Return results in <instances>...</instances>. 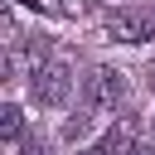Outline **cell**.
<instances>
[{
	"label": "cell",
	"instance_id": "obj_2",
	"mask_svg": "<svg viewBox=\"0 0 155 155\" xmlns=\"http://www.w3.org/2000/svg\"><path fill=\"white\" fill-rule=\"evenodd\" d=\"M34 102H44V107H63L68 102V92H73V68L63 63V58H48L44 68H34Z\"/></svg>",
	"mask_w": 155,
	"mask_h": 155
},
{
	"label": "cell",
	"instance_id": "obj_9",
	"mask_svg": "<svg viewBox=\"0 0 155 155\" xmlns=\"http://www.w3.org/2000/svg\"><path fill=\"white\" fill-rule=\"evenodd\" d=\"M131 155H155V150H150V145H136V150H131Z\"/></svg>",
	"mask_w": 155,
	"mask_h": 155
},
{
	"label": "cell",
	"instance_id": "obj_4",
	"mask_svg": "<svg viewBox=\"0 0 155 155\" xmlns=\"http://www.w3.org/2000/svg\"><path fill=\"white\" fill-rule=\"evenodd\" d=\"M136 145H131V131L126 126H116V131H107L97 145H87V150H78V155H131Z\"/></svg>",
	"mask_w": 155,
	"mask_h": 155
},
{
	"label": "cell",
	"instance_id": "obj_6",
	"mask_svg": "<svg viewBox=\"0 0 155 155\" xmlns=\"http://www.w3.org/2000/svg\"><path fill=\"white\" fill-rule=\"evenodd\" d=\"M87 126H92V111H87V107H82V111H78V116H68V126H63V136H68V140H78V136H82V131H87Z\"/></svg>",
	"mask_w": 155,
	"mask_h": 155
},
{
	"label": "cell",
	"instance_id": "obj_10",
	"mask_svg": "<svg viewBox=\"0 0 155 155\" xmlns=\"http://www.w3.org/2000/svg\"><path fill=\"white\" fill-rule=\"evenodd\" d=\"M150 126H155V116H150Z\"/></svg>",
	"mask_w": 155,
	"mask_h": 155
},
{
	"label": "cell",
	"instance_id": "obj_7",
	"mask_svg": "<svg viewBox=\"0 0 155 155\" xmlns=\"http://www.w3.org/2000/svg\"><path fill=\"white\" fill-rule=\"evenodd\" d=\"M24 155H48V145L44 140H24Z\"/></svg>",
	"mask_w": 155,
	"mask_h": 155
},
{
	"label": "cell",
	"instance_id": "obj_8",
	"mask_svg": "<svg viewBox=\"0 0 155 155\" xmlns=\"http://www.w3.org/2000/svg\"><path fill=\"white\" fill-rule=\"evenodd\" d=\"M19 5H24V10H44V0H19Z\"/></svg>",
	"mask_w": 155,
	"mask_h": 155
},
{
	"label": "cell",
	"instance_id": "obj_11",
	"mask_svg": "<svg viewBox=\"0 0 155 155\" xmlns=\"http://www.w3.org/2000/svg\"><path fill=\"white\" fill-rule=\"evenodd\" d=\"M150 82H155V73H150Z\"/></svg>",
	"mask_w": 155,
	"mask_h": 155
},
{
	"label": "cell",
	"instance_id": "obj_5",
	"mask_svg": "<svg viewBox=\"0 0 155 155\" xmlns=\"http://www.w3.org/2000/svg\"><path fill=\"white\" fill-rule=\"evenodd\" d=\"M0 136H5V140H10V145H15V140H19V136H24V111H19V107H15V102H10V107H5V111H0Z\"/></svg>",
	"mask_w": 155,
	"mask_h": 155
},
{
	"label": "cell",
	"instance_id": "obj_3",
	"mask_svg": "<svg viewBox=\"0 0 155 155\" xmlns=\"http://www.w3.org/2000/svg\"><path fill=\"white\" fill-rule=\"evenodd\" d=\"M107 34H111L116 44H150V39H155V10H140V5L116 10V15L107 19Z\"/></svg>",
	"mask_w": 155,
	"mask_h": 155
},
{
	"label": "cell",
	"instance_id": "obj_1",
	"mask_svg": "<svg viewBox=\"0 0 155 155\" xmlns=\"http://www.w3.org/2000/svg\"><path fill=\"white\" fill-rule=\"evenodd\" d=\"M121 97H126V73L121 68H92V78L82 82V107L92 116L97 111H111Z\"/></svg>",
	"mask_w": 155,
	"mask_h": 155
}]
</instances>
